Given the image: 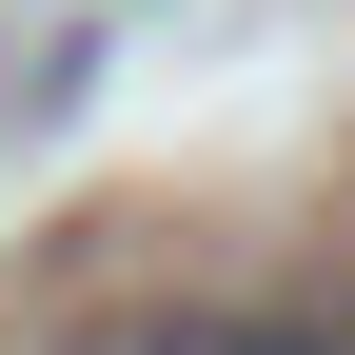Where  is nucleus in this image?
Masks as SVG:
<instances>
[{"instance_id":"f257e3e1","label":"nucleus","mask_w":355,"mask_h":355,"mask_svg":"<svg viewBox=\"0 0 355 355\" xmlns=\"http://www.w3.org/2000/svg\"><path fill=\"white\" fill-rule=\"evenodd\" d=\"M217 355H355V316H217Z\"/></svg>"},{"instance_id":"f03ea898","label":"nucleus","mask_w":355,"mask_h":355,"mask_svg":"<svg viewBox=\"0 0 355 355\" xmlns=\"http://www.w3.org/2000/svg\"><path fill=\"white\" fill-rule=\"evenodd\" d=\"M99 355H217V316H139V336H99Z\"/></svg>"}]
</instances>
